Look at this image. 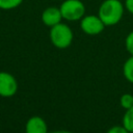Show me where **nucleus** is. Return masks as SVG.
<instances>
[{
  "instance_id": "obj_1",
  "label": "nucleus",
  "mask_w": 133,
  "mask_h": 133,
  "mask_svg": "<svg viewBox=\"0 0 133 133\" xmlns=\"http://www.w3.org/2000/svg\"><path fill=\"white\" fill-rule=\"evenodd\" d=\"M125 10L124 2L121 0H104L99 6L98 16L105 26H114L122 21Z\"/></svg>"
},
{
  "instance_id": "obj_2",
  "label": "nucleus",
  "mask_w": 133,
  "mask_h": 133,
  "mask_svg": "<svg viewBox=\"0 0 133 133\" xmlns=\"http://www.w3.org/2000/svg\"><path fill=\"white\" fill-rule=\"evenodd\" d=\"M49 37L51 44L58 49H65L73 43L74 33L71 27L65 23H58L50 28Z\"/></svg>"
},
{
  "instance_id": "obj_3",
  "label": "nucleus",
  "mask_w": 133,
  "mask_h": 133,
  "mask_svg": "<svg viewBox=\"0 0 133 133\" xmlns=\"http://www.w3.org/2000/svg\"><path fill=\"white\" fill-rule=\"evenodd\" d=\"M62 19L68 22L80 21L86 11V7L81 0H64L59 5Z\"/></svg>"
},
{
  "instance_id": "obj_4",
  "label": "nucleus",
  "mask_w": 133,
  "mask_h": 133,
  "mask_svg": "<svg viewBox=\"0 0 133 133\" xmlns=\"http://www.w3.org/2000/svg\"><path fill=\"white\" fill-rule=\"evenodd\" d=\"M105 27L106 26L98 15H85L80 20V28L87 35H98Z\"/></svg>"
},
{
  "instance_id": "obj_5",
  "label": "nucleus",
  "mask_w": 133,
  "mask_h": 133,
  "mask_svg": "<svg viewBox=\"0 0 133 133\" xmlns=\"http://www.w3.org/2000/svg\"><path fill=\"white\" fill-rule=\"evenodd\" d=\"M18 90L16 78L7 72H0V96L4 98L12 97Z\"/></svg>"
},
{
  "instance_id": "obj_6",
  "label": "nucleus",
  "mask_w": 133,
  "mask_h": 133,
  "mask_svg": "<svg viewBox=\"0 0 133 133\" xmlns=\"http://www.w3.org/2000/svg\"><path fill=\"white\" fill-rule=\"evenodd\" d=\"M41 20L44 25L51 28V27L57 25L58 23H60L63 19H62L59 7L48 6L43 10V12L41 15Z\"/></svg>"
},
{
  "instance_id": "obj_7",
  "label": "nucleus",
  "mask_w": 133,
  "mask_h": 133,
  "mask_svg": "<svg viewBox=\"0 0 133 133\" xmlns=\"http://www.w3.org/2000/svg\"><path fill=\"white\" fill-rule=\"evenodd\" d=\"M25 133H49L45 119L34 115L30 117L25 125Z\"/></svg>"
},
{
  "instance_id": "obj_8",
  "label": "nucleus",
  "mask_w": 133,
  "mask_h": 133,
  "mask_svg": "<svg viewBox=\"0 0 133 133\" xmlns=\"http://www.w3.org/2000/svg\"><path fill=\"white\" fill-rule=\"evenodd\" d=\"M123 73H124V76L125 78L133 83V55H131L124 63V66H123Z\"/></svg>"
},
{
  "instance_id": "obj_9",
  "label": "nucleus",
  "mask_w": 133,
  "mask_h": 133,
  "mask_svg": "<svg viewBox=\"0 0 133 133\" xmlns=\"http://www.w3.org/2000/svg\"><path fill=\"white\" fill-rule=\"evenodd\" d=\"M123 126L130 133H133V107L126 110L123 116Z\"/></svg>"
},
{
  "instance_id": "obj_10",
  "label": "nucleus",
  "mask_w": 133,
  "mask_h": 133,
  "mask_svg": "<svg viewBox=\"0 0 133 133\" xmlns=\"http://www.w3.org/2000/svg\"><path fill=\"white\" fill-rule=\"evenodd\" d=\"M24 0H0V9L11 10L22 5Z\"/></svg>"
},
{
  "instance_id": "obj_11",
  "label": "nucleus",
  "mask_w": 133,
  "mask_h": 133,
  "mask_svg": "<svg viewBox=\"0 0 133 133\" xmlns=\"http://www.w3.org/2000/svg\"><path fill=\"white\" fill-rule=\"evenodd\" d=\"M119 103L121 106L126 110L133 107V96L130 94H124L119 99Z\"/></svg>"
},
{
  "instance_id": "obj_12",
  "label": "nucleus",
  "mask_w": 133,
  "mask_h": 133,
  "mask_svg": "<svg viewBox=\"0 0 133 133\" xmlns=\"http://www.w3.org/2000/svg\"><path fill=\"white\" fill-rule=\"evenodd\" d=\"M125 47L130 55H133V30L128 33L125 39Z\"/></svg>"
},
{
  "instance_id": "obj_13",
  "label": "nucleus",
  "mask_w": 133,
  "mask_h": 133,
  "mask_svg": "<svg viewBox=\"0 0 133 133\" xmlns=\"http://www.w3.org/2000/svg\"><path fill=\"white\" fill-rule=\"evenodd\" d=\"M107 133H130L124 126H113L111 127Z\"/></svg>"
},
{
  "instance_id": "obj_14",
  "label": "nucleus",
  "mask_w": 133,
  "mask_h": 133,
  "mask_svg": "<svg viewBox=\"0 0 133 133\" xmlns=\"http://www.w3.org/2000/svg\"><path fill=\"white\" fill-rule=\"evenodd\" d=\"M124 5H125L126 10L133 16V0H125Z\"/></svg>"
},
{
  "instance_id": "obj_15",
  "label": "nucleus",
  "mask_w": 133,
  "mask_h": 133,
  "mask_svg": "<svg viewBox=\"0 0 133 133\" xmlns=\"http://www.w3.org/2000/svg\"><path fill=\"white\" fill-rule=\"evenodd\" d=\"M50 133H72L71 131H66V130H56V131H52Z\"/></svg>"
}]
</instances>
